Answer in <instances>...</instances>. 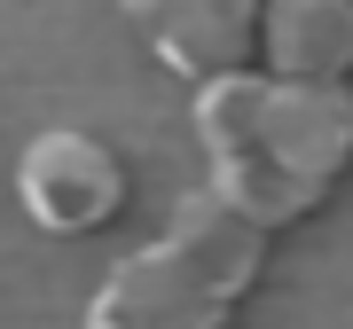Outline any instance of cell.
<instances>
[{
  "label": "cell",
  "mask_w": 353,
  "mask_h": 329,
  "mask_svg": "<svg viewBox=\"0 0 353 329\" xmlns=\"http://www.w3.org/2000/svg\"><path fill=\"white\" fill-rule=\"evenodd\" d=\"M204 180L259 228L314 220L353 173V78H283L267 63L196 87Z\"/></svg>",
  "instance_id": "cell-1"
},
{
  "label": "cell",
  "mask_w": 353,
  "mask_h": 329,
  "mask_svg": "<svg viewBox=\"0 0 353 329\" xmlns=\"http://www.w3.org/2000/svg\"><path fill=\"white\" fill-rule=\"evenodd\" d=\"M267 243L275 228H259L204 180L173 204L157 243L126 251L94 282L87 329H228L267 275Z\"/></svg>",
  "instance_id": "cell-2"
},
{
  "label": "cell",
  "mask_w": 353,
  "mask_h": 329,
  "mask_svg": "<svg viewBox=\"0 0 353 329\" xmlns=\"http://www.w3.org/2000/svg\"><path fill=\"white\" fill-rule=\"evenodd\" d=\"M16 204L39 235H102L126 220L134 173L87 126H39L16 157Z\"/></svg>",
  "instance_id": "cell-3"
},
{
  "label": "cell",
  "mask_w": 353,
  "mask_h": 329,
  "mask_svg": "<svg viewBox=\"0 0 353 329\" xmlns=\"http://www.w3.org/2000/svg\"><path fill=\"white\" fill-rule=\"evenodd\" d=\"M259 8L267 0H118L126 32L189 87L259 63Z\"/></svg>",
  "instance_id": "cell-4"
},
{
  "label": "cell",
  "mask_w": 353,
  "mask_h": 329,
  "mask_svg": "<svg viewBox=\"0 0 353 329\" xmlns=\"http://www.w3.org/2000/svg\"><path fill=\"white\" fill-rule=\"evenodd\" d=\"M259 63L283 78H353V0H267Z\"/></svg>",
  "instance_id": "cell-5"
}]
</instances>
